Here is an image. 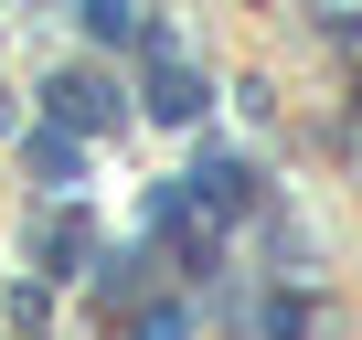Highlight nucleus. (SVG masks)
I'll return each instance as SVG.
<instances>
[{"label":"nucleus","mask_w":362,"mask_h":340,"mask_svg":"<svg viewBox=\"0 0 362 340\" xmlns=\"http://www.w3.org/2000/svg\"><path fill=\"white\" fill-rule=\"evenodd\" d=\"M160 128H192L203 117V64L192 54H170V43H149V96H139Z\"/></svg>","instance_id":"f03ea898"},{"label":"nucleus","mask_w":362,"mask_h":340,"mask_svg":"<svg viewBox=\"0 0 362 340\" xmlns=\"http://www.w3.org/2000/svg\"><path fill=\"white\" fill-rule=\"evenodd\" d=\"M86 32H96V43H128L139 11H128V0H86Z\"/></svg>","instance_id":"423d86ee"},{"label":"nucleus","mask_w":362,"mask_h":340,"mask_svg":"<svg viewBox=\"0 0 362 340\" xmlns=\"http://www.w3.org/2000/svg\"><path fill=\"white\" fill-rule=\"evenodd\" d=\"M43 96H54V128H64V138H107V128L128 117V107H117V85H107L96 64H64Z\"/></svg>","instance_id":"f257e3e1"},{"label":"nucleus","mask_w":362,"mask_h":340,"mask_svg":"<svg viewBox=\"0 0 362 340\" xmlns=\"http://www.w3.org/2000/svg\"><path fill=\"white\" fill-rule=\"evenodd\" d=\"M33 170H43V181H75V170H86V149H75L64 128H43V138H33Z\"/></svg>","instance_id":"20e7f679"},{"label":"nucleus","mask_w":362,"mask_h":340,"mask_svg":"<svg viewBox=\"0 0 362 340\" xmlns=\"http://www.w3.org/2000/svg\"><path fill=\"white\" fill-rule=\"evenodd\" d=\"M128 340H192V308H170V298H160V308L128 319Z\"/></svg>","instance_id":"39448f33"},{"label":"nucleus","mask_w":362,"mask_h":340,"mask_svg":"<svg viewBox=\"0 0 362 340\" xmlns=\"http://www.w3.org/2000/svg\"><path fill=\"white\" fill-rule=\"evenodd\" d=\"M33 255H43V277H86V255H96V224H86V213H43Z\"/></svg>","instance_id":"7ed1b4c3"}]
</instances>
